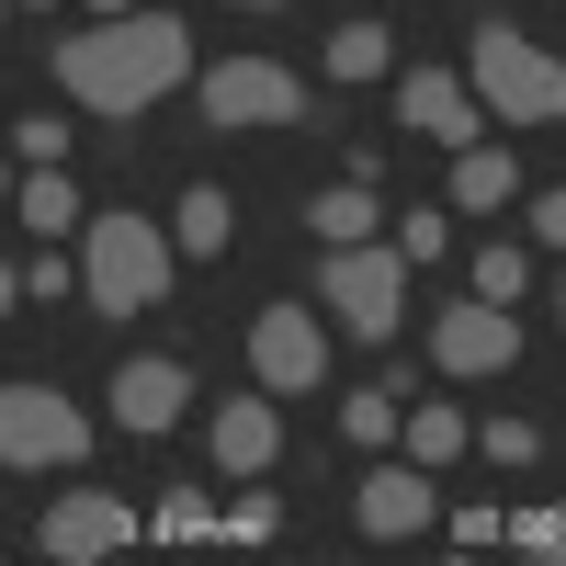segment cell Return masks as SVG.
Here are the masks:
<instances>
[{
    "instance_id": "6da1fadb",
    "label": "cell",
    "mask_w": 566,
    "mask_h": 566,
    "mask_svg": "<svg viewBox=\"0 0 566 566\" xmlns=\"http://www.w3.org/2000/svg\"><path fill=\"white\" fill-rule=\"evenodd\" d=\"M45 80H57L80 114L136 125V114L159 103V91H181V80H193V23H170V12H114V23H80V34H57Z\"/></svg>"
},
{
    "instance_id": "7a4b0ae2",
    "label": "cell",
    "mask_w": 566,
    "mask_h": 566,
    "mask_svg": "<svg viewBox=\"0 0 566 566\" xmlns=\"http://www.w3.org/2000/svg\"><path fill=\"white\" fill-rule=\"evenodd\" d=\"M170 272H181V250H170V227L159 216H80V306L91 317H148L159 295H170Z\"/></svg>"
},
{
    "instance_id": "3957f363",
    "label": "cell",
    "mask_w": 566,
    "mask_h": 566,
    "mask_svg": "<svg viewBox=\"0 0 566 566\" xmlns=\"http://www.w3.org/2000/svg\"><path fill=\"white\" fill-rule=\"evenodd\" d=\"M464 80L499 125H566V57L533 45L522 23H476L464 34Z\"/></svg>"
},
{
    "instance_id": "277c9868",
    "label": "cell",
    "mask_w": 566,
    "mask_h": 566,
    "mask_svg": "<svg viewBox=\"0 0 566 566\" xmlns=\"http://www.w3.org/2000/svg\"><path fill=\"white\" fill-rule=\"evenodd\" d=\"M317 306L352 328L363 352H386L397 328H408V261H397V239H340L317 261Z\"/></svg>"
},
{
    "instance_id": "5b68a950",
    "label": "cell",
    "mask_w": 566,
    "mask_h": 566,
    "mask_svg": "<svg viewBox=\"0 0 566 566\" xmlns=\"http://www.w3.org/2000/svg\"><path fill=\"white\" fill-rule=\"evenodd\" d=\"M193 114L216 136H250V125H306V80L283 57H216L193 69Z\"/></svg>"
},
{
    "instance_id": "8992f818",
    "label": "cell",
    "mask_w": 566,
    "mask_h": 566,
    "mask_svg": "<svg viewBox=\"0 0 566 566\" xmlns=\"http://www.w3.org/2000/svg\"><path fill=\"white\" fill-rule=\"evenodd\" d=\"M80 453H91L80 397H57V386H0V464H12V476H69Z\"/></svg>"
},
{
    "instance_id": "52a82bcc",
    "label": "cell",
    "mask_w": 566,
    "mask_h": 566,
    "mask_svg": "<svg viewBox=\"0 0 566 566\" xmlns=\"http://www.w3.org/2000/svg\"><path fill=\"white\" fill-rule=\"evenodd\" d=\"M103 408H114L125 442H170L181 419H193V363H181V352H136V363H114Z\"/></svg>"
},
{
    "instance_id": "ba28073f",
    "label": "cell",
    "mask_w": 566,
    "mask_h": 566,
    "mask_svg": "<svg viewBox=\"0 0 566 566\" xmlns=\"http://www.w3.org/2000/svg\"><path fill=\"white\" fill-rule=\"evenodd\" d=\"M250 374H261V397H317L328 386V328H317V306H261L250 317Z\"/></svg>"
},
{
    "instance_id": "9c48e42d",
    "label": "cell",
    "mask_w": 566,
    "mask_h": 566,
    "mask_svg": "<svg viewBox=\"0 0 566 566\" xmlns=\"http://www.w3.org/2000/svg\"><path fill=\"white\" fill-rule=\"evenodd\" d=\"M34 544L57 555V566H91V555H125V544H148V522L114 499V488H57L45 499V522H34Z\"/></svg>"
},
{
    "instance_id": "30bf717a",
    "label": "cell",
    "mask_w": 566,
    "mask_h": 566,
    "mask_svg": "<svg viewBox=\"0 0 566 566\" xmlns=\"http://www.w3.org/2000/svg\"><path fill=\"white\" fill-rule=\"evenodd\" d=\"M431 363L453 374V386H488V374L522 363V328H510V306H488V295H453L431 317Z\"/></svg>"
},
{
    "instance_id": "8fae6325",
    "label": "cell",
    "mask_w": 566,
    "mask_h": 566,
    "mask_svg": "<svg viewBox=\"0 0 566 566\" xmlns=\"http://www.w3.org/2000/svg\"><path fill=\"white\" fill-rule=\"evenodd\" d=\"M352 522L374 533V544H408V533H431L442 522V499H431V464H386V453H374L363 464V488H352Z\"/></svg>"
},
{
    "instance_id": "7c38bea8",
    "label": "cell",
    "mask_w": 566,
    "mask_h": 566,
    "mask_svg": "<svg viewBox=\"0 0 566 566\" xmlns=\"http://www.w3.org/2000/svg\"><path fill=\"white\" fill-rule=\"evenodd\" d=\"M397 125H408V136H442V148H476L488 103H476V80H464V69H397Z\"/></svg>"
},
{
    "instance_id": "4fadbf2b",
    "label": "cell",
    "mask_w": 566,
    "mask_h": 566,
    "mask_svg": "<svg viewBox=\"0 0 566 566\" xmlns=\"http://www.w3.org/2000/svg\"><path fill=\"white\" fill-rule=\"evenodd\" d=\"M205 453H216V476L239 488V476H272L283 464V397H227L205 419Z\"/></svg>"
},
{
    "instance_id": "5bb4252c",
    "label": "cell",
    "mask_w": 566,
    "mask_h": 566,
    "mask_svg": "<svg viewBox=\"0 0 566 566\" xmlns=\"http://www.w3.org/2000/svg\"><path fill=\"white\" fill-rule=\"evenodd\" d=\"M510 205H522V159L488 148V136L453 148V216H510Z\"/></svg>"
},
{
    "instance_id": "9a60e30c",
    "label": "cell",
    "mask_w": 566,
    "mask_h": 566,
    "mask_svg": "<svg viewBox=\"0 0 566 566\" xmlns=\"http://www.w3.org/2000/svg\"><path fill=\"white\" fill-rule=\"evenodd\" d=\"M306 239H317V250H340V239H386V193H374L363 170H352V181H328V193L306 205Z\"/></svg>"
},
{
    "instance_id": "2e32d148",
    "label": "cell",
    "mask_w": 566,
    "mask_h": 566,
    "mask_svg": "<svg viewBox=\"0 0 566 566\" xmlns=\"http://www.w3.org/2000/svg\"><path fill=\"white\" fill-rule=\"evenodd\" d=\"M227 239H239V205H227L216 181H181V205H170V250H181V261H227Z\"/></svg>"
},
{
    "instance_id": "e0dca14e",
    "label": "cell",
    "mask_w": 566,
    "mask_h": 566,
    "mask_svg": "<svg viewBox=\"0 0 566 566\" xmlns=\"http://www.w3.org/2000/svg\"><path fill=\"white\" fill-rule=\"evenodd\" d=\"M397 453L442 476V464H464V453H476V431H464V408H442V397H431V408H408V419H397Z\"/></svg>"
},
{
    "instance_id": "ac0fdd59",
    "label": "cell",
    "mask_w": 566,
    "mask_h": 566,
    "mask_svg": "<svg viewBox=\"0 0 566 566\" xmlns=\"http://www.w3.org/2000/svg\"><path fill=\"white\" fill-rule=\"evenodd\" d=\"M317 69L328 80H397V34L386 23H340V34L317 45Z\"/></svg>"
},
{
    "instance_id": "d6986e66",
    "label": "cell",
    "mask_w": 566,
    "mask_h": 566,
    "mask_svg": "<svg viewBox=\"0 0 566 566\" xmlns=\"http://www.w3.org/2000/svg\"><path fill=\"white\" fill-rule=\"evenodd\" d=\"M464 295H488V306H522V295H533V250H510V239L464 250Z\"/></svg>"
},
{
    "instance_id": "ffe728a7",
    "label": "cell",
    "mask_w": 566,
    "mask_h": 566,
    "mask_svg": "<svg viewBox=\"0 0 566 566\" xmlns=\"http://www.w3.org/2000/svg\"><path fill=\"white\" fill-rule=\"evenodd\" d=\"M23 227H34V239H69V227H80V181L69 170H23Z\"/></svg>"
},
{
    "instance_id": "44dd1931",
    "label": "cell",
    "mask_w": 566,
    "mask_h": 566,
    "mask_svg": "<svg viewBox=\"0 0 566 566\" xmlns=\"http://www.w3.org/2000/svg\"><path fill=\"white\" fill-rule=\"evenodd\" d=\"M397 419H408V408H397L386 386H352V397H340V442H363V453H386V442H397Z\"/></svg>"
},
{
    "instance_id": "7402d4cb",
    "label": "cell",
    "mask_w": 566,
    "mask_h": 566,
    "mask_svg": "<svg viewBox=\"0 0 566 566\" xmlns=\"http://www.w3.org/2000/svg\"><path fill=\"white\" fill-rule=\"evenodd\" d=\"M148 544H216V499H205V488H170V499L148 510Z\"/></svg>"
},
{
    "instance_id": "603a6c76",
    "label": "cell",
    "mask_w": 566,
    "mask_h": 566,
    "mask_svg": "<svg viewBox=\"0 0 566 566\" xmlns=\"http://www.w3.org/2000/svg\"><path fill=\"white\" fill-rule=\"evenodd\" d=\"M272 533H283V510H272V488H261V476H239V499L216 510V544H272Z\"/></svg>"
},
{
    "instance_id": "cb8c5ba5",
    "label": "cell",
    "mask_w": 566,
    "mask_h": 566,
    "mask_svg": "<svg viewBox=\"0 0 566 566\" xmlns=\"http://www.w3.org/2000/svg\"><path fill=\"white\" fill-rule=\"evenodd\" d=\"M386 239H397V261H442V250H453V216H442V205H419V216L386 227Z\"/></svg>"
},
{
    "instance_id": "d4e9b609",
    "label": "cell",
    "mask_w": 566,
    "mask_h": 566,
    "mask_svg": "<svg viewBox=\"0 0 566 566\" xmlns=\"http://www.w3.org/2000/svg\"><path fill=\"white\" fill-rule=\"evenodd\" d=\"M12 159H23V170H57V159H69V114H23V125H12Z\"/></svg>"
},
{
    "instance_id": "484cf974",
    "label": "cell",
    "mask_w": 566,
    "mask_h": 566,
    "mask_svg": "<svg viewBox=\"0 0 566 566\" xmlns=\"http://www.w3.org/2000/svg\"><path fill=\"white\" fill-rule=\"evenodd\" d=\"M510 544L544 555V566H566V499H555V510H522V522H510Z\"/></svg>"
},
{
    "instance_id": "4316f807",
    "label": "cell",
    "mask_w": 566,
    "mask_h": 566,
    "mask_svg": "<svg viewBox=\"0 0 566 566\" xmlns=\"http://www.w3.org/2000/svg\"><path fill=\"white\" fill-rule=\"evenodd\" d=\"M442 533H453L464 555H488V544H510V510H488V499H464V510H453Z\"/></svg>"
},
{
    "instance_id": "83f0119b",
    "label": "cell",
    "mask_w": 566,
    "mask_h": 566,
    "mask_svg": "<svg viewBox=\"0 0 566 566\" xmlns=\"http://www.w3.org/2000/svg\"><path fill=\"white\" fill-rule=\"evenodd\" d=\"M476 453H488V464H533V453H544V431H533V419H488Z\"/></svg>"
},
{
    "instance_id": "f1b7e54d",
    "label": "cell",
    "mask_w": 566,
    "mask_h": 566,
    "mask_svg": "<svg viewBox=\"0 0 566 566\" xmlns=\"http://www.w3.org/2000/svg\"><path fill=\"white\" fill-rule=\"evenodd\" d=\"M23 295H34V306H57V295H80V261H57V250H45V261H23Z\"/></svg>"
},
{
    "instance_id": "f546056e",
    "label": "cell",
    "mask_w": 566,
    "mask_h": 566,
    "mask_svg": "<svg viewBox=\"0 0 566 566\" xmlns=\"http://www.w3.org/2000/svg\"><path fill=\"white\" fill-rule=\"evenodd\" d=\"M522 216H533V239H544V250H566V181H544V193H522Z\"/></svg>"
},
{
    "instance_id": "4dcf8cb0",
    "label": "cell",
    "mask_w": 566,
    "mask_h": 566,
    "mask_svg": "<svg viewBox=\"0 0 566 566\" xmlns=\"http://www.w3.org/2000/svg\"><path fill=\"white\" fill-rule=\"evenodd\" d=\"M23 306V261H0V317H12Z\"/></svg>"
},
{
    "instance_id": "1f68e13d",
    "label": "cell",
    "mask_w": 566,
    "mask_h": 566,
    "mask_svg": "<svg viewBox=\"0 0 566 566\" xmlns=\"http://www.w3.org/2000/svg\"><path fill=\"white\" fill-rule=\"evenodd\" d=\"M114 12H136V0H91V23H114Z\"/></svg>"
},
{
    "instance_id": "d6a6232c",
    "label": "cell",
    "mask_w": 566,
    "mask_h": 566,
    "mask_svg": "<svg viewBox=\"0 0 566 566\" xmlns=\"http://www.w3.org/2000/svg\"><path fill=\"white\" fill-rule=\"evenodd\" d=\"M227 12H283V0H227Z\"/></svg>"
},
{
    "instance_id": "836d02e7",
    "label": "cell",
    "mask_w": 566,
    "mask_h": 566,
    "mask_svg": "<svg viewBox=\"0 0 566 566\" xmlns=\"http://www.w3.org/2000/svg\"><path fill=\"white\" fill-rule=\"evenodd\" d=\"M12 12H57V0H12Z\"/></svg>"
},
{
    "instance_id": "e575fe53",
    "label": "cell",
    "mask_w": 566,
    "mask_h": 566,
    "mask_svg": "<svg viewBox=\"0 0 566 566\" xmlns=\"http://www.w3.org/2000/svg\"><path fill=\"white\" fill-rule=\"evenodd\" d=\"M555 328H566V283H555Z\"/></svg>"
},
{
    "instance_id": "d590c367",
    "label": "cell",
    "mask_w": 566,
    "mask_h": 566,
    "mask_svg": "<svg viewBox=\"0 0 566 566\" xmlns=\"http://www.w3.org/2000/svg\"><path fill=\"white\" fill-rule=\"evenodd\" d=\"M0 193H12V170H0Z\"/></svg>"
},
{
    "instance_id": "8d00e7d4",
    "label": "cell",
    "mask_w": 566,
    "mask_h": 566,
    "mask_svg": "<svg viewBox=\"0 0 566 566\" xmlns=\"http://www.w3.org/2000/svg\"><path fill=\"white\" fill-rule=\"evenodd\" d=\"M0 23H12V0H0Z\"/></svg>"
}]
</instances>
